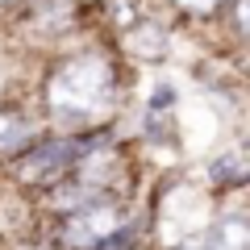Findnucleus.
<instances>
[{
  "label": "nucleus",
  "mask_w": 250,
  "mask_h": 250,
  "mask_svg": "<svg viewBox=\"0 0 250 250\" xmlns=\"http://www.w3.org/2000/svg\"><path fill=\"white\" fill-rule=\"evenodd\" d=\"M125 50L138 54V59H163L167 54V34L150 21H138L129 34H125Z\"/></svg>",
  "instance_id": "obj_5"
},
{
  "label": "nucleus",
  "mask_w": 250,
  "mask_h": 250,
  "mask_svg": "<svg viewBox=\"0 0 250 250\" xmlns=\"http://www.w3.org/2000/svg\"><path fill=\"white\" fill-rule=\"evenodd\" d=\"M225 0H175V9L192 13V17H213V13H221Z\"/></svg>",
  "instance_id": "obj_8"
},
{
  "label": "nucleus",
  "mask_w": 250,
  "mask_h": 250,
  "mask_svg": "<svg viewBox=\"0 0 250 250\" xmlns=\"http://www.w3.org/2000/svg\"><path fill=\"white\" fill-rule=\"evenodd\" d=\"M21 134H25L21 117H17V113H9V108H0V146H13Z\"/></svg>",
  "instance_id": "obj_7"
},
{
  "label": "nucleus",
  "mask_w": 250,
  "mask_h": 250,
  "mask_svg": "<svg viewBox=\"0 0 250 250\" xmlns=\"http://www.w3.org/2000/svg\"><path fill=\"white\" fill-rule=\"evenodd\" d=\"M179 250H205V246H196V242H192V246H179Z\"/></svg>",
  "instance_id": "obj_9"
},
{
  "label": "nucleus",
  "mask_w": 250,
  "mask_h": 250,
  "mask_svg": "<svg viewBox=\"0 0 250 250\" xmlns=\"http://www.w3.org/2000/svg\"><path fill=\"white\" fill-rule=\"evenodd\" d=\"M117 96V71L104 54H71L46 75V108L67 121L96 117Z\"/></svg>",
  "instance_id": "obj_1"
},
{
  "label": "nucleus",
  "mask_w": 250,
  "mask_h": 250,
  "mask_svg": "<svg viewBox=\"0 0 250 250\" xmlns=\"http://www.w3.org/2000/svg\"><path fill=\"white\" fill-rule=\"evenodd\" d=\"M246 246H250V225H246V217L238 208H229L225 217H217L205 250H246Z\"/></svg>",
  "instance_id": "obj_4"
},
{
  "label": "nucleus",
  "mask_w": 250,
  "mask_h": 250,
  "mask_svg": "<svg viewBox=\"0 0 250 250\" xmlns=\"http://www.w3.org/2000/svg\"><path fill=\"white\" fill-rule=\"evenodd\" d=\"M125 225H129V208L113 196H100V200H88V205H75L62 213L59 242H62V250H100Z\"/></svg>",
  "instance_id": "obj_2"
},
{
  "label": "nucleus",
  "mask_w": 250,
  "mask_h": 250,
  "mask_svg": "<svg viewBox=\"0 0 250 250\" xmlns=\"http://www.w3.org/2000/svg\"><path fill=\"white\" fill-rule=\"evenodd\" d=\"M104 142V134H88V138H54V142H38L17 159V175L25 184H62L75 171V163L88 150Z\"/></svg>",
  "instance_id": "obj_3"
},
{
  "label": "nucleus",
  "mask_w": 250,
  "mask_h": 250,
  "mask_svg": "<svg viewBox=\"0 0 250 250\" xmlns=\"http://www.w3.org/2000/svg\"><path fill=\"white\" fill-rule=\"evenodd\" d=\"M100 250H125V246H100Z\"/></svg>",
  "instance_id": "obj_10"
},
{
  "label": "nucleus",
  "mask_w": 250,
  "mask_h": 250,
  "mask_svg": "<svg viewBox=\"0 0 250 250\" xmlns=\"http://www.w3.org/2000/svg\"><path fill=\"white\" fill-rule=\"evenodd\" d=\"M208 175H213V184H242V179H246V159H242V150H225L221 159L208 167Z\"/></svg>",
  "instance_id": "obj_6"
}]
</instances>
